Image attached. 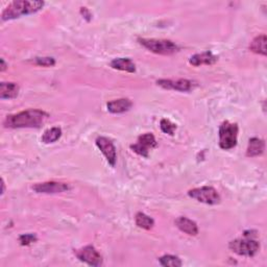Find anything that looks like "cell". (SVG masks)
Segmentation results:
<instances>
[{
  "label": "cell",
  "mask_w": 267,
  "mask_h": 267,
  "mask_svg": "<svg viewBox=\"0 0 267 267\" xmlns=\"http://www.w3.org/2000/svg\"><path fill=\"white\" fill-rule=\"evenodd\" d=\"M31 189L39 194H58L66 192L70 189L68 184L62 183V182H44V183H38L31 187Z\"/></svg>",
  "instance_id": "cell-11"
},
{
  "label": "cell",
  "mask_w": 267,
  "mask_h": 267,
  "mask_svg": "<svg viewBox=\"0 0 267 267\" xmlns=\"http://www.w3.org/2000/svg\"><path fill=\"white\" fill-rule=\"evenodd\" d=\"M174 223L177 228L189 236H197L199 234V226L197 222L185 216H181L179 218H176Z\"/></svg>",
  "instance_id": "cell-13"
},
{
  "label": "cell",
  "mask_w": 267,
  "mask_h": 267,
  "mask_svg": "<svg viewBox=\"0 0 267 267\" xmlns=\"http://www.w3.org/2000/svg\"><path fill=\"white\" fill-rule=\"evenodd\" d=\"M111 67L113 69L116 70H120V71H126V72H130V73H134L136 71V65L135 63L129 59V58H118V59H114L111 62Z\"/></svg>",
  "instance_id": "cell-17"
},
{
  "label": "cell",
  "mask_w": 267,
  "mask_h": 267,
  "mask_svg": "<svg viewBox=\"0 0 267 267\" xmlns=\"http://www.w3.org/2000/svg\"><path fill=\"white\" fill-rule=\"evenodd\" d=\"M265 150V142L264 140L254 137L248 141V145L246 149V156L250 158H255L261 156Z\"/></svg>",
  "instance_id": "cell-15"
},
{
  "label": "cell",
  "mask_w": 267,
  "mask_h": 267,
  "mask_svg": "<svg viewBox=\"0 0 267 267\" xmlns=\"http://www.w3.org/2000/svg\"><path fill=\"white\" fill-rule=\"evenodd\" d=\"M44 2L37 0H16L12 2L2 13V20L9 21L14 20L22 16L31 15L39 12L44 7Z\"/></svg>",
  "instance_id": "cell-2"
},
{
  "label": "cell",
  "mask_w": 267,
  "mask_h": 267,
  "mask_svg": "<svg viewBox=\"0 0 267 267\" xmlns=\"http://www.w3.org/2000/svg\"><path fill=\"white\" fill-rule=\"evenodd\" d=\"M77 258L90 266L98 267L102 264V257L93 245H87L74 252Z\"/></svg>",
  "instance_id": "cell-9"
},
{
  "label": "cell",
  "mask_w": 267,
  "mask_h": 267,
  "mask_svg": "<svg viewBox=\"0 0 267 267\" xmlns=\"http://www.w3.org/2000/svg\"><path fill=\"white\" fill-rule=\"evenodd\" d=\"M135 222L138 227L146 230V231L151 230L155 225V220L150 216L146 215L145 213H142V212L137 213L135 216Z\"/></svg>",
  "instance_id": "cell-19"
},
{
  "label": "cell",
  "mask_w": 267,
  "mask_h": 267,
  "mask_svg": "<svg viewBox=\"0 0 267 267\" xmlns=\"http://www.w3.org/2000/svg\"><path fill=\"white\" fill-rule=\"evenodd\" d=\"M188 195L191 199L206 205H218L221 201L217 190L210 186H203L200 188L191 189L188 191Z\"/></svg>",
  "instance_id": "cell-6"
},
{
  "label": "cell",
  "mask_w": 267,
  "mask_h": 267,
  "mask_svg": "<svg viewBox=\"0 0 267 267\" xmlns=\"http://www.w3.org/2000/svg\"><path fill=\"white\" fill-rule=\"evenodd\" d=\"M95 143H96V146L99 148V150L104 156V158L106 159L108 163L112 167H114L117 162V151H116V147L113 142L106 137L100 136L96 139Z\"/></svg>",
  "instance_id": "cell-10"
},
{
  "label": "cell",
  "mask_w": 267,
  "mask_h": 267,
  "mask_svg": "<svg viewBox=\"0 0 267 267\" xmlns=\"http://www.w3.org/2000/svg\"><path fill=\"white\" fill-rule=\"evenodd\" d=\"M266 42H267L266 34L263 33V34L257 35V37L250 44V50L253 51L254 53H257V55H261L265 57L267 55Z\"/></svg>",
  "instance_id": "cell-18"
},
{
  "label": "cell",
  "mask_w": 267,
  "mask_h": 267,
  "mask_svg": "<svg viewBox=\"0 0 267 267\" xmlns=\"http://www.w3.org/2000/svg\"><path fill=\"white\" fill-rule=\"evenodd\" d=\"M159 263L164 267H181L183 265L182 260L173 255H164L159 258Z\"/></svg>",
  "instance_id": "cell-21"
},
{
  "label": "cell",
  "mask_w": 267,
  "mask_h": 267,
  "mask_svg": "<svg viewBox=\"0 0 267 267\" xmlns=\"http://www.w3.org/2000/svg\"><path fill=\"white\" fill-rule=\"evenodd\" d=\"M160 129H161V131L164 134L173 136L174 135V132L176 130V124L173 123V122H171L169 119L163 118L161 121H160Z\"/></svg>",
  "instance_id": "cell-22"
},
{
  "label": "cell",
  "mask_w": 267,
  "mask_h": 267,
  "mask_svg": "<svg viewBox=\"0 0 267 267\" xmlns=\"http://www.w3.org/2000/svg\"><path fill=\"white\" fill-rule=\"evenodd\" d=\"M0 71H2V72H5V71L7 70V68L9 67V64H7V62L5 61V59H2L0 60Z\"/></svg>",
  "instance_id": "cell-25"
},
{
  "label": "cell",
  "mask_w": 267,
  "mask_h": 267,
  "mask_svg": "<svg viewBox=\"0 0 267 267\" xmlns=\"http://www.w3.org/2000/svg\"><path fill=\"white\" fill-rule=\"evenodd\" d=\"M133 106V102L129 98H119L106 103V109L112 114H122L130 111Z\"/></svg>",
  "instance_id": "cell-12"
},
{
  "label": "cell",
  "mask_w": 267,
  "mask_h": 267,
  "mask_svg": "<svg viewBox=\"0 0 267 267\" xmlns=\"http://www.w3.org/2000/svg\"><path fill=\"white\" fill-rule=\"evenodd\" d=\"M228 248L233 253L243 257H254L260 250V242L256 238L243 237L232 240L228 243Z\"/></svg>",
  "instance_id": "cell-4"
},
{
  "label": "cell",
  "mask_w": 267,
  "mask_h": 267,
  "mask_svg": "<svg viewBox=\"0 0 267 267\" xmlns=\"http://www.w3.org/2000/svg\"><path fill=\"white\" fill-rule=\"evenodd\" d=\"M20 88L16 83H6L0 84V98L2 99H14L18 96Z\"/></svg>",
  "instance_id": "cell-16"
},
{
  "label": "cell",
  "mask_w": 267,
  "mask_h": 267,
  "mask_svg": "<svg viewBox=\"0 0 267 267\" xmlns=\"http://www.w3.org/2000/svg\"><path fill=\"white\" fill-rule=\"evenodd\" d=\"M38 240V237L35 234H22L21 236H19V242L22 246H28L32 243H34L35 241Z\"/></svg>",
  "instance_id": "cell-24"
},
{
  "label": "cell",
  "mask_w": 267,
  "mask_h": 267,
  "mask_svg": "<svg viewBox=\"0 0 267 267\" xmlns=\"http://www.w3.org/2000/svg\"><path fill=\"white\" fill-rule=\"evenodd\" d=\"M157 146V141L155 136L151 133H146L139 136L135 144L131 145V149L137 155L147 158L150 149Z\"/></svg>",
  "instance_id": "cell-8"
},
{
  "label": "cell",
  "mask_w": 267,
  "mask_h": 267,
  "mask_svg": "<svg viewBox=\"0 0 267 267\" xmlns=\"http://www.w3.org/2000/svg\"><path fill=\"white\" fill-rule=\"evenodd\" d=\"M138 42L146 48L147 50L156 53V55L161 56H171L179 50L177 45L170 41L164 39H145V38H139Z\"/></svg>",
  "instance_id": "cell-3"
},
{
  "label": "cell",
  "mask_w": 267,
  "mask_h": 267,
  "mask_svg": "<svg viewBox=\"0 0 267 267\" xmlns=\"http://www.w3.org/2000/svg\"><path fill=\"white\" fill-rule=\"evenodd\" d=\"M5 191H6V185H5L4 179H2V193H0V194L4 195L5 194Z\"/></svg>",
  "instance_id": "cell-26"
},
{
  "label": "cell",
  "mask_w": 267,
  "mask_h": 267,
  "mask_svg": "<svg viewBox=\"0 0 267 267\" xmlns=\"http://www.w3.org/2000/svg\"><path fill=\"white\" fill-rule=\"evenodd\" d=\"M33 63L38 66L42 67H52L56 65V60L50 57H44V58H34Z\"/></svg>",
  "instance_id": "cell-23"
},
{
  "label": "cell",
  "mask_w": 267,
  "mask_h": 267,
  "mask_svg": "<svg viewBox=\"0 0 267 267\" xmlns=\"http://www.w3.org/2000/svg\"><path fill=\"white\" fill-rule=\"evenodd\" d=\"M237 123L223 121L219 127V147L224 150L232 149L237 145L238 139Z\"/></svg>",
  "instance_id": "cell-5"
},
{
  "label": "cell",
  "mask_w": 267,
  "mask_h": 267,
  "mask_svg": "<svg viewBox=\"0 0 267 267\" xmlns=\"http://www.w3.org/2000/svg\"><path fill=\"white\" fill-rule=\"evenodd\" d=\"M48 117V113L42 110L29 109L8 115L4 121V126L6 129H38Z\"/></svg>",
  "instance_id": "cell-1"
},
{
  "label": "cell",
  "mask_w": 267,
  "mask_h": 267,
  "mask_svg": "<svg viewBox=\"0 0 267 267\" xmlns=\"http://www.w3.org/2000/svg\"><path fill=\"white\" fill-rule=\"evenodd\" d=\"M157 85L166 90H173L179 92H190L197 88L198 84L194 81L180 79V80H158Z\"/></svg>",
  "instance_id": "cell-7"
},
{
  "label": "cell",
  "mask_w": 267,
  "mask_h": 267,
  "mask_svg": "<svg viewBox=\"0 0 267 267\" xmlns=\"http://www.w3.org/2000/svg\"><path fill=\"white\" fill-rule=\"evenodd\" d=\"M61 136H62V129L59 127H55V128L46 130L41 140L43 143L50 144V143H55V142H57L61 138Z\"/></svg>",
  "instance_id": "cell-20"
},
{
  "label": "cell",
  "mask_w": 267,
  "mask_h": 267,
  "mask_svg": "<svg viewBox=\"0 0 267 267\" xmlns=\"http://www.w3.org/2000/svg\"><path fill=\"white\" fill-rule=\"evenodd\" d=\"M217 61H218V57L213 55L211 51L197 53V55H193L189 59V63L195 67H199L202 65H213V64H215Z\"/></svg>",
  "instance_id": "cell-14"
}]
</instances>
